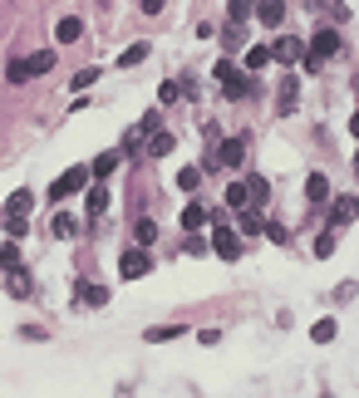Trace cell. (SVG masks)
<instances>
[{"label": "cell", "instance_id": "cell-1", "mask_svg": "<svg viewBox=\"0 0 359 398\" xmlns=\"http://www.w3.org/2000/svg\"><path fill=\"white\" fill-rule=\"evenodd\" d=\"M335 54H340V35L335 30H315V40H310V54H305V69H320L325 60H335Z\"/></svg>", "mask_w": 359, "mask_h": 398}, {"label": "cell", "instance_id": "cell-2", "mask_svg": "<svg viewBox=\"0 0 359 398\" xmlns=\"http://www.w3.org/2000/svg\"><path fill=\"white\" fill-rule=\"evenodd\" d=\"M212 74H217V84H222V94H227V98H246V94H251V79H246L231 60H217V69H212Z\"/></svg>", "mask_w": 359, "mask_h": 398}, {"label": "cell", "instance_id": "cell-3", "mask_svg": "<svg viewBox=\"0 0 359 398\" xmlns=\"http://www.w3.org/2000/svg\"><path fill=\"white\" fill-rule=\"evenodd\" d=\"M207 167L217 173V167H246V138H222L217 153L207 157Z\"/></svg>", "mask_w": 359, "mask_h": 398}, {"label": "cell", "instance_id": "cell-4", "mask_svg": "<svg viewBox=\"0 0 359 398\" xmlns=\"http://www.w3.org/2000/svg\"><path fill=\"white\" fill-rule=\"evenodd\" d=\"M89 167H69V173L64 178H55V182H49V202H64V197H74L79 187H89Z\"/></svg>", "mask_w": 359, "mask_h": 398}, {"label": "cell", "instance_id": "cell-5", "mask_svg": "<svg viewBox=\"0 0 359 398\" xmlns=\"http://www.w3.org/2000/svg\"><path fill=\"white\" fill-rule=\"evenodd\" d=\"M148 270H152L148 246H133V251H123V256H119V275H123V280H143Z\"/></svg>", "mask_w": 359, "mask_h": 398}, {"label": "cell", "instance_id": "cell-6", "mask_svg": "<svg viewBox=\"0 0 359 398\" xmlns=\"http://www.w3.org/2000/svg\"><path fill=\"white\" fill-rule=\"evenodd\" d=\"M212 251H217L222 261H236V256H241V236H236L231 226L222 221V211H217V232H212Z\"/></svg>", "mask_w": 359, "mask_h": 398}, {"label": "cell", "instance_id": "cell-7", "mask_svg": "<svg viewBox=\"0 0 359 398\" xmlns=\"http://www.w3.org/2000/svg\"><path fill=\"white\" fill-rule=\"evenodd\" d=\"M354 216H359V197H349V192L335 197V207H330V226H335V232H340V226H349Z\"/></svg>", "mask_w": 359, "mask_h": 398}, {"label": "cell", "instance_id": "cell-8", "mask_svg": "<svg viewBox=\"0 0 359 398\" xmlns=\"http://www.w3.org/2000/svg\"><path fill=\"white\" fill-rule=\"evenodd\" d=\"M295 98H300V79L286 74V79H281V94H276V108H281V113H295Z\"/></svg>", "mask_w": 359, "mask_h": 398}, {"label": "cell", "instance_id": "cell-9", "mask_svg": "<svg viewBox=\"0 0 359 398\" xmlns=\"http://www.w3.org/2000/svg\"><path fill=\"white\" fill-rule=\"evenodd\" d=\"M271 60H281V64H295V60H300V40H295V35L276 40V44H271Z\"/></svg>", "mask_w": 359, "mask_h": 398}, {"label": "cell", "instance_id": "cell-10", "mask_svg": "<svg viewBox=\"0 0 359 398\" xmlns=\"http://www.w3.org/2000/svg\"><path fill=\"white\" fill-rule=\"evenodd\" d=\"M202 226H207V207H202V202H187V207H182V232H202Z\"/></svg>", "mask_w": 359, "mask_h": 398}, {"label": "cell", "instance_id": "cell-11", "mask_svg": "<svg viewBox=\"0 0 359 398\" xmlns=\"http://www.w3.org/2000/svg\"><path fill=\"white\" fill-rule=\"evenodd\" d=\"M246 192H251V207H266V202H271V182H266L261 173L246 178Z\"/></svg>", "mask_w": 359, "mask_h": 398}, {"label": "cell", "instance_id": "cell-12", "mask_svg": "<svg viewBox=\"0 0 359 398\" xmlns=\"http://www.w3.org/2000/svg\"><path fill=\"white\" fill-rule=\"evenodd\" d=\"M79 35H84V20H79V15H64V20L55 25V40H60V44H74Z\"/></svg>", "mask_w": 359, "mask_h": 398}, {"label": "cell", "instance_id": "cell-13", "mask_svg": "<svg viewBox=\"0 0 359 398\" xmlns=\"http://www.w3.org/2000/svg\"><path fill=\"white\" fill-rule=\"evenodd\" d=\"M49 69H55V49H40V54H30V60H25V74L35 79V74H49Z\"/></svg>", "mask_w": 359, "mask_h": 398}, {"label": "cell", "instance_id": "cell-14", "mask_svg": "<svg viewBox=\"0 0 359 398\" xmlns=\"http://www.w3.org/2000/svg\"><path fill=\"white\" fill-rule=\"evenodd\" d=\"M30 207H35V192H30V187L10 192V202H6V211H10V216H30Z\"/></svg>", "mask_w": 359, "mask_h": 398}, {"label": "cell", "instance_id": "cell-15", "mask_svg": "<svg viewBox=\"0 0 359 398\" xmlns=\"http://www.w3.org/2000/svg\"><path fill=\"white\" fill-rule=\"evenodd\" d=\"M256 20H261V25H281L286 6H281V0H261V6H256Z\"/></svg>", "mask_w": 359, "mask_h": 398}, {"label": "cell", "instance_id": "cell-16", "mask_svg": "<svg viewBox=\"0 0 359 398\" xmlns=\"http://www.w3.org/2000/svg\"><path fill=\"white\" fill-rule=\"evenodd\" d=\"M49 232H55V236H60V241H69V236H74V232H79V221H74V216H69V211H55V221H49Z\"/></svg>", "mask_w": 359, "mask_h": 398}, {"label": "cell", "instance_id": "cell-17", "mask_svg": "<svg viewBox=\"0 0 359 398\" xmlns=\"http://www.w3.org/2000/svg\"><path fill=\"white\" fill-rule=\"evenodd\" d=\"M187 325H158V329H148V345H168V339H182Z\"/></svg>", "mask_w": 359, "mask_h": 398}, {"label": "cell", "instance_id": "cell-18", "mask_svg": "<svg viewBox=\"0 0 359 398\" xmlns=\"http://www.w3.org/2000/svg\"><path fill=\"white\" fill-rule=\"evenodd\" d=\"M104 207H109V187L98 182V187H89V221H98V216H104Z\"/></svg>", "mask_w": 359, "mask_h": 398}, {"label": "cell", "instance_id": "cell-19", "mask_svg": "<svg viewBox=\"0 0 359 398\" xmlns=\"http://www.w3.org/2000/svg\"><path fill=\"white\" fill-rule=\"evenodd\" d=\"M148 60V40H138V44H128L123 54H119V69H133V64H143Z\"/></svg>", "mask_w": 359, "mask_h": 398}, {"label": "cell", "instance_id": "cell-20", "mask_svg": "<svg viewBox=\"0 0 359 398\" xmlns=\"http://www.w3.org/2000/svg\"><path fill=\"white\" fill-rule=\"evenodd\" d=\"M79 300L94 305V310H104L109 305V286H79Z\"/></svg>", "mask_w": 359, "mask_h": 398}, {"label": "cell", "instance_id": "cell-21", "mask_svg": "<svg viewBox=\"0 0 359 398\" xmlns=\"http://www.w3.org/2000/svg\"><path fill=\"white\" fill-rule=\"evenodd\" d=\"M266 64H271V49H266V44H251V49H246V69H251V74H261Z\"/></svg>", "mask_w": 359, "mask_h": 398}, {"label": "cell", "instance_id": "cell-22", "mask_svg": "<svg viewBox=\"0 0 359 398\" xmlns=\"http://www.w3.org/2000/svg\"><path fill=\"white\" fill-rule=\"evenodd\" d=\"M114 167H119V153H98V157H94V162H89V173H94V178H98V182H104V178H109V173H114Z\"/></svg>", "mask_w": 359, "mask_h": 398}, {"label": "cell", "instance_id": "cell-23", "mask_svg": "<svg viewBox=\"0 0 359 398\" xmlns=\"http://www.w3.org/2000/svg\"><path fill=\"white\" fill-rule=\"evenodd\" d=\"M305 197H310V202H330V182L320 173H310V178H305Z\"/></svg>", "mask_w": 359, "mask_h": 398}, {"label": "cell", "instance_id": "cell-24", "mask_svg": "<svg viewBox=\"0 0 359 398\" xmlns=\"http://www.w3.org/2000/svg\"><path fill=\"white\" fill-rule=\"evenodd\" d=\"M133 241H138V246H152V241H158V226H152L148 216H138V221H133Z\"/></svg>", "mask_w": 359, "mask_h": 398}, {"label": "cell", "instance_id": "cell-25", "mask_svg": "<svg viewBox=\"0 0 359 398\" xmlns=\"http://www.w3.org/2000/svg\"><path fill=\"white\" fill-rule=\"evenodd\" d=\"M168 153H173V133H163V128H158V133L148 138V157H168Z\"/></svg>", "mask_w": 359, "mask_h": 398}, {"label": "cell", "instance_id": "cell-26", "mask_svg": "<svg viewBox=\"0 0 359 398\" xmlns=\"http://www.w3.org/2000/svg\"><path fill=\"white\" fill-rule=\"evenodd\" d=\"M30 291H35L30 275H20V266H15V270H10V295H15V300H30Z\"/></svg>", "mask_w": 359, "mask_h": 398}, {"label": "cell", "instance_id": "cell-27", "mask_svg": "<svg viewBox=\"0 0 359 398\" xmlns=\"http://www.w3.org/2000/svg\"><path fill=\"white\" fill-rule=\"evenodd\" d=\"M310 339H315V345H330V339H335V320H315L310 325Z\"/></svg>", "mask_w": 359, "mask_h": 398}, {"label": "cell", "instance_id": "cell-28", "mask_svg": "<svg viewBox=\"0 0 359 398\" xmlns=\"http://www.w3.org/2000/svg\"><path fill=\"white\" fill-rule=\"evenodd\" d=\"M227 207H251V192H246V182H231V187H227Z\"/></svg>", "mask_w": 359, "mask_h": 398}, {"label": "cell", "instance_id": "cell-29", "mask_svg": "<svg viewBox=\"0 0 359 398\" xmlns=\"http://www.w3.org/2000/svg\"><path fill=\"white\" fill-rule=\"evenodd\" d=\"M15 266H20V246L6 241V246H0V270H15Z\"/></svg>", "mask_w": 359, "mask_h": 398}, {"label": "cell", "instance_id": "cell-30", "mask_svg": "<svg viewBox=\"0 0 359 398\" xmlns=\"http://www.w3.org/2000/svg\"><path fill=\"white\" fill-rule=\"evenodd\" d=\"M315 256H320V261H325V256H335V226L315 236Z\"/></svg>", "mask_w": 359, "mask_h": 398}, {"label": "cell", "instance_id": "cell-31", "mask_svg": "<svg viewBox=\"0 0 359 398\" xmlns=\"http://www.w3.org/2000/svg\"><path fill=\"white\" fill-rule=\"evenodd\" d=\"M197 182H202V167H182V173H177V187L182 192H192Z\"/></svg>", "mask_w": 359, "mask_h": 398}, {"label": "cell", "instance_id": "cell-32", "mask_svg": "<svg viewBox=\"0 0 359 398\" xmlns=\"http://www.w3.org/2000/svg\"><path fill=\"white\" fill-rule=\"evenodd\" d=\"M241 236H261V211H246L241 216Z\"/></svg>", "mask_w": 359, "mask_h": 398}, {"label": "cell", "instance_id": "cell-33", "mask_svg": "<svg viewBox=\"0 0 359 398\" xmlns=\"http://www.w3.org/2000/svg\"><path fill=\"white\" fill-rule=\"evenodd\" d=\"M177 98H182V84H177V79H168V84L158 89V103H177Z\"/></svg>", "mask_w": 359, "mask_h": 398}, {"label": "cell", "instance_id": "cell-34", "mask_svg": "<svg viewBox=\"0 0 359 398\" xmlns=\"http://www.w3.org/2000/svg\"><path fill=\"white\" fill-rule=\"evenodd\" d=\"M227 10H231V25H241V20H246V15H251L256 6H251V0H231V6H227Z\"/></svg>", "mask_w": 359, "mask_h": 398}, {"label": "cell", "instance_id": "cell-35", "mask_svg": "<svg viewBox=\"0 0 359 398\" xmlns=\"http://www.w3.org/2000/svg\"><path fill=\"white\" fill-rule=\"evenodd\" d=\"M94 79H98V69H79V74H74V84H69V89H74V94H84V89H89V84H94Z\"/></svg>", "mask_w": 359, "mask_h": 398}, {"label": "cell", "instance_id": "cell-36", "mask_svg": "<svg viewBox=\"0 0 359 398\" xmlns=\"http://www.w3.org/2000/svg\"><path fill=\"white\" fill-rule=\"evenodd\" d=\"M25 221H30V216H10V211H6V232H10V236H15V241H20V236H25Z\"/></svg>", "mask_w": 359, "mask_h": 398}, {"label": "cell", "instance_id": "cell-37", "mask_svg": "<svg viewBox=\"0 0 359 398\" xmlns=\"http://www.w3.org/2000/svg\"><path fill=\"white\" fill-rule=\"evenodd\" d=\"M182 251H187V256H207L212 246H207V241H202V236H187V241H182Z\"/></svg>", "mask_w": 359, "mask_h": 398}, {"label": "cell", "instance_id": "cell-38", "mask_svg": "<svg viewBox=\"0 0 359 398\" xmlns=\"http://www.w3.org/2000/svg\"><path fill=\"white\" fill-rule=\"evenodd\" d=\"M6 79H10V84H25V79H30V74H25V60H10V69H6Z\"/></svg>", "mask_w": 359, "mask_h": 398}, {"label": "cell", "instance_id": "cell-39", "mask_svg": "<svg viewBox=\"0 0 359 398\" xmlns=\"http://www.w3.org/2000/svg\"><path fill=\"white\" fill-rule=\"evenodd\" d=\"M266 236H271V241H281V246H286V241H290V232H286V226H276V221H271V226H266Z\"/></svg>", "mask_w": 359, "mask_h": 398}, {"label": "cell", "instance_id": "cell-40", "mask_svg": "<svg viewBox=\"0 0 359 398\" xmlns=\"http://www.w3.org/2000/svg\"><path fill=\"white\" fill-rule=\"evenodd\" d=\"M143 6V15H163V0H138Z\"/></svg>", "mask_w": 359, "mask_h": 398}, {"label": "cell", "instance_id": "cell-41", "mask_svg": "<svg viewBox=\"0 0 359 398\" xmlns=\"http://www.w3.org/2000/svg\"><path fill=\"white\" fill-rule=\"evenodd\" d=\"M349 133H354V138H359V113H354V119H349Z\"/></svg>", "mask_w": 359, "mask_h": 398}, {"label": "cell", "instance_id": "cell-42", "mask_svg": "<svg viewBox=\"0 0 359 398\" xmlns=\"http://www.w3.org/2000/svg\"><path fill=\"white\" fill-rule=\"evenodd\" d=\"M354 173H359V153H354Z\"/></svg>", "mask_w": 359, "mask_h": 398}]
</instances>
